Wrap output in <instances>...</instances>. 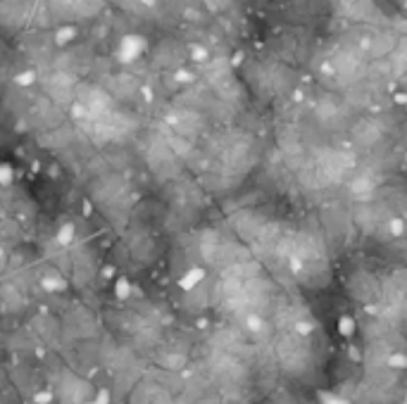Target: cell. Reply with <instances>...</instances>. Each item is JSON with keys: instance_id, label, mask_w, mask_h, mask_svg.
<instances>
[{"instance_id": "1", "label": "cell", "mask_w": 407, "mask_h": 404, "mask_svg": "<svg viewBox=\"0 0 407 404\" xmlns=\"http://www.w3.org/2000/svg\"><path fill=\"white\" fill-rule=\"evenodd\" d=\"M146 48H148V43L146 38L141 36V34H124L122 40H119V60H122L124 65H129V62H134L138 60L141 55L146 53Z\"/></svg>"}, {"instance_id": "2", "label": "cell", "mask_w": 407, "mask_h": 404, "mask_svg": "<svg viewBox=\"0 0 407 404\" xmlns=\"http://www.w3.org/2000/svg\"><path fill=\"white\" fill-rule=\"evenodd\" d=\"M72 38H76V29L74 27H62L55 31V43L57 45H67Z\"/></svg>"}, {"instance_id": "3", "label": "cell", "mask_w": 407, "mask_h": 404, "mask_svg": "<svg viewBox=\"0 0 407 404\" xmlns=\"http://www.w3.org/2000/svg\"><path fill=\"white\" fill-rule=\"evenodd\" d=\"M36 81V71L34 69H27V71H19L17 76H14V83L19 86V88H29L31 83Z\"/></svg>"}, {"instance_id": "4", "label": "cell", "mask_w": 407, "mask_h": 404, "mask_svg": "<svg viewBox=\"0 0 407 404\" xmlns=\"http://www.w3.org/2000/svg\"><path fill=\"white\" fill-rule=\"evenodd\" d=\"M190 55H193V60H205V57H207V50H205L203 45H198V48H193Z\"/></svg>"}]
</instances>
